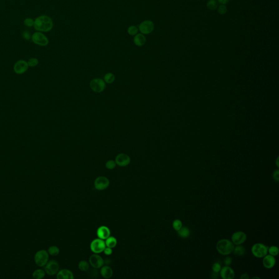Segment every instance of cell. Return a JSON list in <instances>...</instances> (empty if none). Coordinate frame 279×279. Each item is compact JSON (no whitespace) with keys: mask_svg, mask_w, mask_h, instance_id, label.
Wrapping results in <instances>:
<instances>
[{"mask_svg":"<svg viewBox=\"0 0 279 279\" xmlns=\"http://www.w3.org/2000/svg\"><path fill=\"white\" fill-rule=\"evenodd\" d=\"M53 26V21L48 15H39L34 20L33 27L37 31L43 33L50 32Z\"/></svg>","mask_w":279,"mask_h":279,"instance_id":"6da1fadb","label":"cell"},{"mask_svg":"<svg viewBox=\"0 0 279 279\" xmlns=\"http://www.w3.org/2000/svg\"><path fill=\"white\" fill-rule=\"evenodd\" d=\"M234 245L232 241L227 239H222L217 242L216 249L220 255L227 256L233 252Z\"/></svg>","mask_w":279,"mask_h":279,"instance_id":"7a4b0ae2","label":"cell"},{"mask_svg":"<svg viewBox=\"0 0 279 279\" xmlns=\"http://www.w3.org/2000/svg\"><path fill=\"white\" fill-rule=\"evenodd\" d=\"M49 254L47 251L41 250L37 252L34 255V262L39 267H43L49 261Z\"/></svg>","mask_w":279,"mask_h":279,"instance_id":"3957f363","label":"cell"},{"mask_svg":"<svg viewBox=\"0 0 279 279\" xmlns=\"http://www.w3.org/2000/svg\"><path fill=\"white\" fill-rule=\"evenodd\" d=\"M31 40L36 45L46 47L49 44V39L43 32L36 31L32 34Z\"/></svg>","mask_w":279,"mask_h":279,"instance_id":"277c9868","label":"cell"},{"mask_svg":"<svg viewBox=\"0 0 279 279\" xmlns=\"http://www.w3.org/2000/svg\"><path fill=\"white\" fill-rule=\"evenodd\" d=\"M268 247L262 243H256L252 248V254L255 257L261 258L268 254Z\"/></svg>","mask_w":279,"mask_h":279,"instance_id":"5b68a950","label":"cell"},{"mask_svg":"<svg viewBox=\"0 0 279 279\" xmlns=\"http://www.w3.org/2000/svg\"><path fill=\"white\" fill-rule=\"evenodd\" d=\"M107 247L105 241L100 238H97L92 241L90 248L94 254H99L104 252L105 248Z\"/></svg>","mask_w":279,"mask_h":279,"instance_id":"8992f818","label":"cell"},{"mask_svg":"<svg viewBox=\"0 0 279 279\" xmlns=\"http://www.w3.org/2000/svg\"><path fill=\"white\" fill-rule=\"evenodd\" d=\"M60 266L55 260H50L48 261L47 264L44 266V271L45 273L49 276H53L56 275L59 271Z\"/></svg>","mask_w":279,"mask_h":279,"instance_id":"52a82bcc","label":"cell"},{"mask_svg":"<svg viewBox=\"0 0 279 279\" xmlns=\"http://www.w3.org/2000/svg\"><path fill=\"white\" fill-rule=\"evenodd\" d=\"M154 23L151 20H145L139 25V30L143 34H148L153 31Z\"/></svg>","mask_w":279,"mask_h":279,"instance_id":"ba28073f","label":"cell"},{"mask_svg":"<svg viewBox=\"0 0 279 279\" xmlns=\"http://www.w3.org/2000/svg\"><path fill=\"white\" fill-rule=\"evenodd\" d=\"M90 87L94 92L101 93L105 90L106 84L105 82L102 79H95L90 82Z\"/></svg>","mask_w":279,"mask_h":279,"instance_id":"9c48e42d","label":"cell"},{"mask_svg":"<svg viewBox=\"0 0 279 279\" xmlns=\"http://www.w3.org/2000/svg\"><path fill=\"white\" fill-rule=\"evenodd\" d=\"M27 61L25 60H20L15 62L13 69L14 72L17 74H23L27 71L28 69Z\"/></svg>","mask_w":279,"mask_h":279,"instance_id":"30bf717a","label":"cell"},{"mask_svg":"<svg viewBox=\"0 0 279 279\" xmlns=\"http://www.w3.org/2000/svg\"><path fill=\"white\" fill-rule=\"evenodd\" d=\"M94 184L96 189L98 190H104L109 187L110 181L107 177L100 176L96 178Z\"/></svg>","mask_w":279,"mask_h":279,"instance_id":"8fae6325","label":"cell"},{"mask_svg":"<svg viewBox=\"0 0 279 279\" xmlns=\"http://www.w3.org/2000/svg\"><path fill=\"white\" fill-rule=\"evenodd\" d=\"M247 238V234L242 231H237L234 232L231 237V241L234 245H242L244 243Z\"/></svg>","mask_w":279,"mask_h":279,"instance_id":"7c38bea8","label":"cell"},{"mask_svg":"<svg viewBox=\"0 0 279 279\" xmlns=\"http://www.w3.org/2000/svg\"><path fill=\"white\" fill-rule=\"evenodd\" d=\"M90 264L93 268H101L104 264V261L98 254H94L89 258Z\"/></svg>","mask_w":279,"mask_h":279,"instance_id":"4fadbf2b","label":"cell"},{"mask_svg":"<svg viewBox=\"0 0 279 279\" xmlns=\"http://www.w3.org/2000/svg\"><path fill=\"white\" fill-rule=\"evenodd\" d=\"M220 275L223 279H233L235 277V273L232 268L228 266L222 268L220 271Z\"/></svg>","mask_w":279,"mask_h":279,"instance_id":"5bb4252c","label":"cell"},{"mask_svg":"<svg viewBox=\"0 0 279 279\" xmlns=\"http://www.w3.org/2000/svg\"><path fill=\"white\" fill-rule=\"evenodd\" d=\"M130 162L131 159L129 156L126 154H119L116 157V164L121 167L128 166L130 164Z\"/></svg>","mask_w":279,"mask_h":279,"instance_id":"9a60e30c","label":"cell"},{"mask_svg":"<svg viewBox=\"0 0 279 279\" xmlns=\"http://www.w3.org/2000/svg\"><path fill=\"white\" fill-rule=\"evenodd\" d=\"M97 235L98 236V238L105 240L110 236L111 232L108 227L106 226H102L97 229Z\"/></svg>","mask_w":279,"mask_h":279,"instance_id":"2e32d148","label":"cell"},{"mask_svg":"<svg viewBox=\"0 0 279 279\" xmlns=\"http://www.w3.org/2000/svg\"><path fill=\"white\" fill-rule=\"evenodd\" d=\"M276 264V259L274 256L266 255L263 257V265L267 269L273 268Z\"/></svg>","mask_w":279,"mask_h":279,"instance_id":"e0dca14e","label":"cell"},{"mask_svg":"<svg viewBox=\"0 0 279 279\" xmlns=\"http://www.w3.org/2000/svg\"><path fill=\"white\" fill-rule=\"evenodd\" d=\"M56 277L58 279H73L74 278L73 273L66 269L58 271L56 274Z\"/></svg>","mask_w":279,"mask_h":279,"instance_id":"ac0fdd59","label":"cell"},{"mask_svg":"<svg viewBox=\"0 0 279 279\" xmlns=\"http://www.w3.org/2000/svg\"><path fill=\"white\" fill-rule=\"evenodd\" d=\"M100 274L102 277L105 279H110L113 275V271L110 267L105 266L101 268Z\"/></svg>","mask_w":279,"mask_h":279,"instance_id":"d6986e66","label":"cell"},{"mask_svg":"<svg viewBox=\"0 0 279 279\" xmlns=\"http://www.w3.org/2000/svg\"><path fill=\"white\" fill-rule=\"evenodd\" d=\"M146 42V38L144 34L142 33L137 34L134 38V43L137 47H142Z\"/></svg>","mask_w":279,"mask_h":279,"instance_id":"ffe728a7","label":"cell"},{"mask_svg":"<svg viewBox=\"0 0 279 279\" xmlns=\"http://www.w3.org/2000/svg\"><path fill=\"white\" fill-rule=\"evenodd\" d=\"M105 243L107 247H110L111 249H112L117 245V241L114 237L110 236L107 239H105Z\"/></svg>","mask_w":279,"mask_h":279,"instance_id":"44dd1931","label":"cell"},{"mask_svg":"<svg viewBox=\"0 0 279 279\" xmlns=\"http://www.w3.org/2000/svg\"><path fill=\"white\" fill-rule=\"evenodd\" d=\"M46 275L45 271L42 269H37L32 273V277L35 279H42Z\"/></svg>","mask_w":279,"mask_h":279,"instance_id":"7402d4cb","label":"cell"},{"mask_svg":"<svg viewBox=\"0 0 279 279\" xmlns=\"http://www.w3.org/2000/svg\"><path fill=\"white\" fill-rule=\"evenodd\" d=\"M233 252L237 256H242L245 255L246 250L245 247H243L241 245H236V247H234Z\"/></svg>","mask_w":279,"mask_h":279,"instance_id":"603a6c76","label":"cell"},{"mask_svg":"<svg viewBox=\"0 0 279 279\" xmlns=\"http://www.w3.org/2000/svg\"><path fill=\"white\" fill-rule=\"evenodd\" d=\"M177 233L179 237L183 238H187L190 234L189 229L187 227H182L179 230L177 231Z\"/></svg>","mask_w":279,"mask_h":279,"instance_id":"cb8c5ba5","label":"cell"},{"mask_svg":"<svg viewBox=\"0 0 279 279\" xmlns=\"http://www.w3.org/2000/svg\"><path fill=\"white\" fill-rule=\"evenodd\" d=\"M78 267H79V269L82 272H86V271H88L90 269L89 263L84 260L81 261L79 262Z\"/></svg>","mask_w":279,"mask_h":279,"instance_id":"d4e9b609","label":"cell"},{"mask_svg":"<svg viewBox=\"0 0 279 279\" xmlns=\"http://www.w3.org/2000/svg\"><path fill=\"white\" fill-rule=\"evenodd\" d=\"M47 252L50 255L52 256H57L60 254V249L55 245L51 246L49 247Z\"/></svg>","mask_w":279,"mask_h":279,"instance_id":"484cf974","label":"cell"},{"mask_svg":"<svg viewBox=\"0 0 279 279\" xmlns=\"http://www.w3.org/2000/svg\"><path fill=\"white\" fill-rule=\"evenodd\" d=\"M218 4L217 0H209L207 3V8L209 10H215L218 7Z\"/></svg>","mask_w":279,"mask_h":279,"instance_id":"4316f807","label":"cell"},{"mask_svg":"<svg viewBox=\"0 0 279 279\" xmlns=\"http://www.w3.org/2000/svg\"><path fill=\"white\" fill-rule=\"evenodd\" d=\"M115 77L111 72H108L105 75L104 81L107 83H112L115 81Z\"/></svg>","mask_w":279,"mask_h":279,"instance_id":"83f0119b","label":"cell"},{"mask_svg":"<svg viewBox=\"0 0 279 279\" xmlns=\"http://www.w3.org/2000/svg\"><path fill=\"white\" fill-rule=\"evenodd\" d=\"M268 252H269V255L275 257V256L278 255V254H279V248L277 246H272L271 247H268Z\"/></svg>","mask_w":279,"mask_h":279,"instance_id":"f1b7e54d","label":"cell"},{"mask_svg":"<svg viewBox=\"0 0 279 279\" xmlns=\"http://www.w3.org/2000/svg\"><path fill=\"white\" fill-rule=\"evenodd\" d=\"M172 227L173 229L176 231H178L183 227V224L181 220L179 219H176L173 221L172 223Z\"/></svg>","mask_w":279,"mask_h":279,"instance_id":"f546056e","label":"cell"},{"mask_svg":"<svg viewBox=\"0 0 279 279\" xmlns=\"http://www.w3.org/2000/svg\"><path fill=\"white\" fill-rule=\"evenodd\" d=\"M27 63L28 66L30 67H35L38 65L39 60L37 58H31L28 61Z\"/></svg>","mask_w":279,"mask_h":279,"instance_id":"4dcf8cb0","label":"cell"},{"mask_svg":"<svg viewBox=\"0 0 279 279\" xmlns=\"http://www.w3.org/2000/svg\"><path fill=\"white\" fill-rule=\"evenodd\" d=\"M23 23L27 27H32L34 26V20L31 17H27L23 20Z\"/></svg>","mask_w":279,"mask_h":279,"instance_id":"1f68e13d","label":"cell"},{"mask_svg":"<svg viewBox=\"0 0 279 279\" xmlns=\"http://www.w3.org/2000/svg\"><path fill=\"white\" fill-rule=\"evenodd\" d=\"M128 34L130 36H135L137 34L138 32V28L135 26H130L128 27L127 30Z\"/></svg>","mask_w":279,"mask_h":279,"instance_id":"d6a6232c","label":"cell"},{"mask_svg":"<svg viewBox=\"0 0 279 279\" xmlns=\"http://www.w3.org/2000/svg\"><path fill=\"white\" fill-rule=\"evenodd\" d=\"M115 161L112 160H110L107 161L105 164V167L109 170H112L116 167Z\"/></svg>","mask_w":279,"mask_h":279,"instance_id":"836d02e7","label":"cell"},{"mask_svg":"<svg viewBox=\"0 0 279 279\" xmlns=\"http://www.w3.org/2000/svg\"><path fill=\"white\" fill-rule=\"evenodd\" d=\"M22 37L26 41H30V39H31L32 34L30 31H28L27 30H25L22 33Z\"/></svg>","mask_w":279,"mask_h":279,"instance_id":"e575fe53","label":"cell"},{"mask_svg":"<svg viewBox=\"0 0 279 279\" xmlns=\"http://www.w3.org/2000/svg\"><path fill=\"white\" fill-rule=\"evenodd\" d=\"M227 11V7L225 4H221L218 7V13H219L220 15L225 14Z\"/></svg>","mask_w":279,"mask_h":279,"instance_id":"d590c367","label":"cell"},{"mask_svg":"<svg viewBox=\"0 0 279 279\" xmlns=\"http://www.w3.org/2000/svg\"><path fill=\"white\" fill-rule=\"evenodd\" d=\"M221 269H222V266H221V265L219 263L216 262V263L213 264V266H212L213 272H214L215 273H219L220 270H221Z\"/></svg>","mask_w":279,"mask_h":279,"instance_id":"8d00e7d4","label":"cell"},{"mask_svg":"<svg viewBox=\"0 0 279 279\" xmlns=\"http://www.w3.org/2000/svg\"><path fill=\"white\" fill-rule=\"evenodd\" d=\"M97 269L93 268L92 269H91L89 271L88 274L90 275V277H92V278H96V277H98V271Z\"/></svg>","mask_w":279,"mask_h":279,"instance_id":"74e56055","label":"cell"},{"mask_svg":"<svg viewBox=\"0 0 279 279\" xmlns=\"http://www.w3.org/2000/svg\"><path fill=\"white\" fill-rule=\"evenodd\" d=\"M272 176H273V179H274L275 181H276L277 182L279 181V170H276L274 171L273 173V175H272Z\"/></svg>","mask_w":279,"mask_h":279,"instance_id":"f35d334b","label":"cell"},{"mask_svg":"<svg viewBox=\"0 0 279 279\" xmlns=\"http://www.w3.org/2000/svg\"><path fill=\"white\" fill-rule=\"evenodd\" d=\"M232 260L230 257H226L224 260V263L225 264V266H229L232 263Z\"/></svg>","mask_w":279,"mask_h":279,"instance_id":"ab89813d","label":"cell"},{"mask_svg":"<svg viewBox=\"0 0 279 279\" xmlns=\"http://www.w3.org/2000/svg\"><path fill=\"white\" fill-rule=\"evenodd\" d=\"M103 252H104V254L106 255L109 256V255H111V254H112V249L110 247H106L105 248Z\"/></svg>","mask_w":279,"mask_h":279,"instance_id":"60d3db41","label":"cell"},{"mask_svg":"<svg viewBox=\"0 0 279 279\" xmlns=\"http://www.w3.org/2000/svg\"><path fill=\"white\" fill-rule=\"evenodd\" d=\"M240 279H249V276L247 274H246V273H244L243 274H242V275L241 276V277H240Z\"/></svg>","mask_w":279,"mask_h":279,"instance_id":"b9f144b4","label":"cell"},{"mask_svg":"<svg viewBox=\"0 0 279 279\" xmlns=\"http://www.w3.org/2000/svg\"><path fill=\"white\" fill-rule=\"evenodd\" d=\"M218 3H219L221 4H226L228 3L230 1V0H217Z\"/></svg>","mask_w":279,"mask_h":279,"instance_id":"7bdbcfd3","label":"cell"},{"mask_svg":"<svg viewBox=\"0 0 279 279\" xmlns=\"http://www.w3.org/2000/svg\"><path fill=\"white\" fill-rule=\"evenodd\" d=\"M279 158H277V162H276V164H277V167H279V164H278V159Z\"/></svg>","mask_w":279,"mask_h":279,"instance_id":"ee69618b","label":"cell"}]
</instances>
